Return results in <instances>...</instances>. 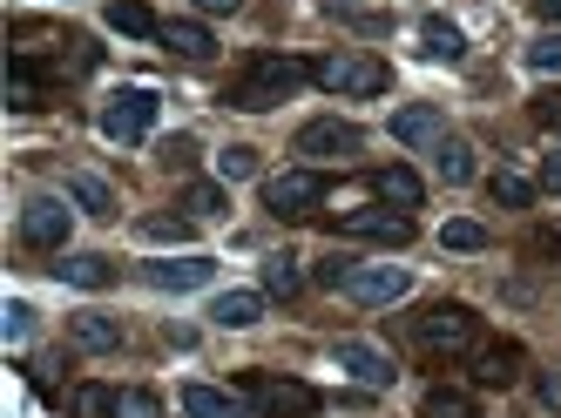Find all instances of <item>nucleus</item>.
I'll return each mask as SVG.
<instances>
[{
  "instance_id": "nucleus-41",
  "label": "nucleus",
  "mask_w": 561,
  "mask_h": 418,
  "mask_svg": "<svg viewBox=\"0 0 561 418\" xmlns=\"http://www.w3.org/2000/svg\"><path fill=\"white\" fill-rule=\"evenodd\" d=\"M204 14H237V0H196Z\"/></svg>"
},
{
  "instance_id": "nucleus-22",
  "label": "nucleus",
  "mask_w": 561,
  "mask_h": 418,
  "mask_svg": "<svg viewBox=\"0 0 561 418\" xmlns=\"http://www.w3.org/2000/svg\"><path fill=\"white\" fill-rule=\"evenodd\" d=\"M68 202H82L89 217H115V189H108L102 176H89V170H75V176H68Z\"/></svg>"
},
{
  "instance_id": "nucleus-1",
  "label": "nucleus",
  "mask_w": 561,
  "mask_h": 418,
  "mask_svg": "<svg viewBox=\"0 0 561 418\" xmlns=\"http://www.w3.org/2000/svg\"><path fill=\"white\" fill-rule=\"evenodd\" d=\"M305 81H311V61H291V55H257V61H251V74L230 89V108L264 115V108H277V102H291Z\"/></svg>"
},
{
  "instance_id": "nucleus-4",
  "label": "nucleus",
  "mask_w": 561,
  "mask_h": 418,
  "mask_svg": "<svg viewBox=\"0 0 561 418\" xmlns=\"http://www.w3.org/2000/svg\"><path fill=\"white\" fill-rule=\"evenodd\" d=\"M339 290H345L352 304H366V311H379V304H399V298H407V290H413V277L399 270V264H352Z\"/></svg>"
},
{
  "instance_id": "nucleus-17",
  "label": "nucleus",
  "mask_w": 561,
  "mask_h": 418,
  "mask_svg": "<svg viewBox=\"0 0 561 418\" xmlns=\"http://www.w3.org/2000/svg\"><path fill=\"white\" fill-rule=\"evenodd\" d=\"M298 290H305V270H298V257H291V249H271V257H264V298L291 304Z\"/></svg>"
},
{
  "instance_id": "nucleus-29",
  "label": "nucleus",
  "mask_w": 561,
  "mask_h": 418,
  "mask_svg": "<svg viewBox=\"0 0 561 418\" xmlns=\"http://www.w3.org/2000/svg\"><path fill=\"white\" fill-rule=\"evenodd\" d=\"M251 176H257V149H244V142L217 149V183H251Z\"/></svg>"
},
{
  "instance_id": "nucleus-38",
  "label": "nucleus",
  "mask_w": 561,
  "mask_h": 418,
  "mask_svg": "<svg viewBox=\"0 0 561 418\" xmlns=\"http://www.w3.org/2000/svg\"><path fill=\"white\" fill-rule=\"evenodd\" d=\"M541 189H554V196H561V149H554V155H541Z\"/></svg>"
},
{
  "instance_id": "nucleus-14",
  "label": "nucleus",
  "mask_w": 561,
  "mask_h": 418,
  "mask_svg": "<svg viewBox=\"0 0 561 418\" xmlns=\"http://www.w3.org/2000/svg\"><path fill=\"white\" fill-rule=\"evenodd\" d=\"M392 142H407V149H426V142H439V108L433 102H407V108H392Z\"/></svg>"
},
{
  "instance_id": "nucleus-18",
  "label": "nucleus",
  "mask_w": 561,
  "mask_h": 418,
  "mask_svg": "<svg viewBox=\"0 0 561 418\" xmlns=\"http://www.w3.org/2000/svg\"><path fill=\"white\" fill-rule=\"evenodd\" d=\"M68 330H75V345H82V351H115V345H123V324L102 317V311H75Z\"/></svg>"
},
{
  "instance_id": "nucleus-13",
  "label": "nucleus",
  "mask_w": 561,
  "mask_h": 418,
  "mask_svg": "<svg viewBox=\"0 0 561 418\" xmlns=\"http://www.w3.org/2000/svg\"><path fill=\"white\" fill-rule=\"evenodd\" d=\"M210 277H217V257H196V249H190V257H170V264H149L156 290H204Z\"/></svg>"
},
{
  "instance_id": "nucleus-21",
  "label": "nucleus",
  "mask_w": 561,
  "mask_h": 418,
  "mask_svg": "<svg viewBox=\"0 0 561 418\" xmlns=\"http://www.w3.org/2000/svg\"><path fill=\"white\" fill-rule=\"evenodd\" d=\"M420 55H426V61H460V55H467V34H460L454 21H426V27H420Z\"/></svg>"
},
{
  "instance_id": "nucleus-7",
  "label": "nucleus",
  "mask_w": 561,
  "mask_h": 418,
  "mask_svg": "<svg viewBox=\"0 0 561 418\" xmlns=\"http://www.w3.org/2000/svg\"><path fill=\"white\" fill-rule=\"evenodd\" d=\"M244 392H251V405H257L264 418H311V411H318V392L298 385V379H264V371H251Z\"/></svg>"
},
{
  "instance_id": "nucleus-32",
  "label": "nucleus",
  "mask_w": 561,
  "mask_h": 418,
  "mask_svg": "<svg viewBox=\"0 0 561 418\" xmlns=\"http://www.w3.org/2000/svg\"><path fill=\"white\" fill-rule=\"evenodd\" d=\"M136 236H142V243H190V223H183V217H142Z\"/></svg>"
},
{
  "instance_id": "nucleus-16",
  "label": "nucleus",
  "mask_w": 561,
  "mask_h": 418,
  "mask_svg": "<svg viewBox=\"0 0 561 418\" xmlns=\"http://www.w3.org/2000/svg\"><path fill=\"white\" fill-rule=\"evenodd\" d=\"M210 317H217L224 330H251V324L264 317V290H224V298L210 304Z\"/></svg>"
},
{
  "instance_id": "nucleus-43",
  "label": "nucleus",
  "mask_w": 561,
  "mask_h": 418,
  "mask_svg": "<svg viewBox=\"0 0 561 418\" xmlns=\"http://www.w3.org/2000/svg\"><path fill=\"white\" fill-rule=\"evenodd\" d=\"M554 243H561V236H554Z\"/></svg>"
},
{
  "instance_id": "nucleus-34",
  "label": "nucleus",
  "mask_w": 561,
  "mask_h": 418,
  "mask_svg": "<svg viewBox=\"0 0 561 418\" xmlns=\"http://www.w3.org/2000/svg\"><path fill=\"white\" fill-rule=\"evenodd\" d=\"M528 68L535 74H561V34H535L528 40Z\"/></svg>"
},
{
  "instance_id": "nucleus-11",
  "label": "nucleus",
  "mask_w": 561,
  "mask_h": 418,
  "mask_svg": "<svg viewBox=\"0 0 561 418\" xmlns=\"http://www.w3.org/2000/svg\"><path fill=\"white\" fill-rule=\"evenodd\" d=\"M291 149L305 162H332V155H352L358 149V129H352V121H339V115H325V121H305Z\"/></svg>"
},
{
  "instance_id": "nucleus-33",
  "label": "nucleus",
  "mask_w": 561,
  "mask_h": 418,
  "mask_svg": "<svg viewBox=\"0 0 561 418\" xmlns=\"http://www.w3.org/2000/svg\"><path fill=\"white\" fill-rule=\"evenodd\" d=\"M439 243H447V249H488V230H480L473 217H454L447 230H439Z\"/></svg>"
},
{
  "instance_id": "nucleus-26",
  "label": "nucleus",
  "mask_w": 561,
  "mask_h": 418,
  "mask_svg": "<svg viewBox=\"0 0 561 418\" xmlns=\"http://www.w3.org/2000/svg\"><path fill=\"white\" fill-rule=\"evenodd\" d=\"M8 108H14V115H27V108H42V74L27 68V55H21V61L8 68Z\"/></svg>"
},
{
  "instance_id": "nucleus-36",
  "label": "nucleus",
  "mask_w": 561,
  "mask_h": 418,
  "mask_svg": "<svg viewBox=\"0 0 561 418\" xmlns=\"http://www.w3.org/2000/svg\"><path fill=\"white\" fill-rule=\"evenodd\" d=\"M27 338H34V311H27V304H21V298H14V304H8V345H14V351H21V345H27Z\"/></svg>"
},
{
  "instance_id": "nucleus-31",
  "label": "nucleus",
  "mask_w": 561,
  "mask_h": 418,
  "mask_svg": "<svg viewBox=\"0 0 561 418\" xmlns=\"http://www.w3.org/2000/svg\"><path fill=\"white\" fill-rule=\"evenodd\" d=\"M68 418H115V392L108 385H82L68 398Z\"/></svg>"
},
{
  "instance_id": "nucleus-2",
  "label": "nucleus",
  "mask_w": 561,
  "mask_h": 418,
  "mask_svg": "<svg viewBox=\"0 0 561 418\" xmlns=\"http://www.w3.org/2000/svg\"><path fill=\"white\" fill-rule=\"evenodd\" d=\"M311 81L318 89H332V95H386L392 89V68L379 55H325V61H311Z\"/></svg>"
},
{
  "instance_id": "nucleus-42",
  "label": "nucleus",
  "mask_w": 561,
  "mask_h": 418,
  "mask_svg": "<svg viewBox=\"0 0 561 418\" xmlns=\"http://www.w3.org/2000/svg\"><path fill=\"white\" fill-rule=\"evenodd\" d=\"M535 8H541V14H548V21H561V0H535Z\"/></svg>"
},
{
  "instance_id": "nucleus-35",
  "label": "nucleus",
  "mask_w": 561,
  "mask_h": 418,
  "mask_svg": "<svg viewBox=\"0 0 561 418\" xmlns=\"http://www.w3.org/2000/svg\"><path fill=\"white\" fill-rule=\"evenodd\" d=\"M115 418H163L156 392H115Z\"/></svg>"
},
{
  "instance_id": "nucleus-40",
  "label": "nucleus",
  "mask_w": 561,
  "mask_h": 418,
  "mask_svg": "<svg viewBox=\"0 0 561 418\" xmlns=\"http://www.w3.org/2000/svg\"><path fill=\"white\" fill-rule=\"evenodd\" d=\"M535 115H541V121H561V95H541V102H535Z\"/></svg>"
},
{
  "instance_id": "nucleus-8",
  "label": "nucleus",
  "mask_w": 561,
  "mask_h": 418,
  "mask_svg": "<svg viewBox=\"0 0 561 418\" xmlns=\"http://www.w3.org/2000/svg\"><path fill=\"white\" fill-rule=\"evenodd\" d=\"M339 230L345 236H366V243H386V249H399V243H413V217L407 209H339Z\"/></svg>"
},
{
  "instance_id": "nucleus-10",
  "label": "nucleus",
  "mask_w": 561,
  "mask_h": 418,
  "mask_svg": "<svg viewBox=\"0 0 561 418\" xmlns=\"http://www.w3.org/2000/svg\"><path fill=\"white\" fill-rule=\"evenodd\" d=\"M332 364L345 371V379H358L366 392H386L399 371H392V358L379 351V345H358V338H339V351H332Z\"/></svg>"
},
{
  "instance_id": "nucleus-3",
  "label": "nucleus",
  "mask_w": 561,
  "mask_h": 418,
  "mask_svg": "<svg viewBox=\"0 0 561 418\" xmlns=\"http://www.w3.org/2000/svg\"><path fill=\"white\" fill-rule=\"evenodd\" d=\"M156 108H163V102H156V89H115L108 102H102V115H95V129L108 136V142H142L149 129H156Z\"/></svg>"
},
{
  "instance_id": "nucleus-23",
  "label": "nucleus",
  "mask_w": 561,
  "mask_h": 418,
  "mask_svg": "<svg viewBox=\"0 0 561 418\" xmlns=\"http://www.w3.org/2000/svg\"><path fill=\"white\" fill-rule=\"evenodd\" d=\"M373 189H379L392 209H420V196H426V189H420V176H413V170H399V162L373 176Z\"/></svg>"
},
{
  "instance_id": "nucleus-15",
  "label": "nucleus",
  "mask_w": 561,
  "mask_h": 418,
  "mask_svg": "<svg viewBox=\"0 0 561 418\" xmlns=\"http://www.w3.org/2000/svg\"><path fill=\"white\" fill-rule=\"evenodd\" d=\"M156 40H163L170 55H183V61H210L217 55L210 27H196V21H163V34H156Z\"/></svg>"
},
{
  "instance_id": "nucleus-20",
  "label": "nucleus",
  "mask_w": 561,
  "mask_h": 418,
  "mask_svg": "<svg viewBox=\"0 0 561 418\" xmlns=\"http://www.w3.org/2000/svg\"><path fill=\"white\" fill-rule=\"evenodd\" d=\"M108 27L129 34V40H156V34H163V21H156L142 0H108Z\"/></svg>"
},
{
  "instance_id": "nucleus-39",
  "label": "nucleus",
  "mask_w": 561,
  "mask_h": 418,
  "mask_svg": "<svg viewBox=\"0 0 561 418\" xmlns=\"http://www.w3.org/2000/svg\"><path fill=\"white\" fill-rule=\"evenodd\" d=\"M535 392H541V405H548V411H561V379H541Z\"/></svg>"
},
{
  "instance_id": "nucleus-37",
  "label": "nucleus",
  "mask_w": 561,
  "mask_h": 418,
  "mask_svg": "<svg viewBox=\"0 0 561 418\" xmlns=\"http://www.w3.org/2000/svg\"><path fill=\"white\" fill-rule=\"evenodd\" d=\"M156 155H163L170 162V170H183V162H196V136H170L163 149H156Z\"/></svg>"
},
{
  "instance_id": "nucleus-12",
  "label": "nucleus",
  "mask_w": 561,
  "mask_h": 418,
  "mask_svg": "<svg viewBox=\"0 0 561 418\" xmlns=\"http://www.w3.org/2000/svg\"><path fill=\"white\" fill-rule=\"evenodd\" d=\"M176 405H183L190 418H257V405H251V398L217 392V385H183V392H176Z\"/></svg>"
},
{
  "instance_id": "nucleus-25",
  "label": "nucleus",
  "mask_w": 561,
  "mask_h": 418,
  "mask_svg": "<svg viewBox=\"0 0 561 418\" xmlns=\"http://www.w3.org/2000/svg\"><path fill=\"white\" fill-rule=\"evenodd\" d=\"M420 418H480V411H473V398H467L460 385H433V392L420 398Z\"/></svg>"
},
{
  "instance_id": "nucleus-28",
  "label": "nucleus",
  "mask_w": 561,
  "mask_h": 418,
  "mask_svg": "<svg viewBox=\"0 0 561 418\" xmlns=\"http://www.w3.org/2000/svg\"><path fill=\"white\" fill-rule=\"evenodd\" d=\"M488 196H494L501 209H528V202H535V183L514 176V170H494V176H488Z\"/></svg>"
},
{
  "instance_id": "nucleus-5",
  "label": "nucleus",
  "mask_w": 561,
  "mask_h": 418,
  "mask_svg": "<svg viewBox=\"0 0 561 418\" xmlns=\"http://www.w3.org/2000/svg\"><path fill=\"white\" fill-rule=\"evenodd\" d=\"M413 338H420L426 351H467V345L480 338V317H473L467 304H433V311L413 324Z\"/></svg>"
},
{
  "instance_id": "nucleus-24",
  "label": "nucleus",
  "mask_w": 561,
  "mask_h": 418,
  "mask_svg": "<svg viewBox=\"0 0 561 418\" xmlns=\"http://www.w3.org/2000/svg\"><path fill=\"white\" fill-rule=\"evenodd\" d=\"M473 379H480V385H514V379H520V351H514V345H494V351H480Z\"/></svg>"
},
{
  "instance_id": "nucleus-19",
  "label": "nucleus",
  "mask_w": 561,
  "mask_h": 418,
  "mask_svg": "<svg viewBox=\"0 0 561 418\" xmlns=\"http://www.w3.org/2000/svg\"><path fill=\"white\" fill-rule=\"evenodd\" d=\"M433 170H439V183H447V189L473 183V142H460V136H439V149H433Z\"/></svg>"
},
{
  "instance_id": "nucleus-6",
  "label": "nucleus",
  "mask_w": 561,
  "mask_h": 418,
  "mask_svg": "<svg viewBox=\"0 0 561 418\" xmlns=\"http://www.w3.org/2000/svg\"><path fill=\"white\" fill-rule=\"evenodd\" d=\"M318 202H325V176H318V170H285V176H271L264 183V209H271V217H311V209Z\"/></svg>"
},
{
  "instance_id": "nucleus-30",
  "label": "nucleus",
  "mask_w": 561,
  "mask_h": 418,
  "mask_svg": "<svg viewBox=\"0 0 561 418\" xmlns=\"http://www.w3.org/2000/svg\"><path fill=\"white\" fill-rule=\"evenodd\" d=\"M183 209H190V217H224L230 196H224V183H190L183 189Z\"/></svg>"
},
{
  "instance_id": "nucleus-27",
  "label": "nucleus",
  "mask_w": 561,
  "mask_h": 418,
  "mask_svg": "<svg viewBox=\"0 0 561 418\" xmlns=\"http://www.w3.org/2000/svg\"><path fill=\"white\" fill-rule=\"evenodd\" d=\"M55 277L75 283V290H102L115 270H108V257H68V264H55Z\"/></svg>"
},
{
  "instance_id": "nucleus-9",
  "label": "nucleus",
  "mask_w": 561,
  "mask_h": 418,
  "mask_svg": "<svg viewBox=\"0 0 561 418\" xmlns=\"http://www.w3.org/2000/svg\"><path fill=\"white\" fill-rule=\"evenodd\" d=\"M68 230H75V209H68L61 196H34V202L21 209V236H27L34 249H61Z\"/></svg>"
}]
</instances>
